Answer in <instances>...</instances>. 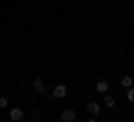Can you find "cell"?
Masks as SVG:
<instances>
[{
	"label": "cell",
	"mask_w": 134,
	"mask_h": 122,
	"mask_svg": "<svg viewBox=\"0 0 134 122\" xmlns=\"http://www.w3.org/2000/svg\"><path fill=\"white\" fill-rule=\"evenodd\" d=\"M87 122H96V118H90V120H87Z\"/></svg>",
	"instance_id": "8fae6325"
},
{
	"label": "cell",
	"mask_w": 134,
	"mask_h": 122,
	"mask_svg": "<svg viewBox=\"0 0 134 122\" xmlns=\"http://www.w3.org/2000/svg\"><path fill=\"white\" fill-rule=\"evenodd\" d=\"M34 91H36V93H45V80L43 78L34 80Z\"/></svg>",
	"instance_id": "3957f363"
},
{
	"label": "cell",
	"mask_w": 134,
	"mask_h": 122,
	"mask_svg": "<svg viewBox=\"0 0 134 122\" xmlns=\"http://www.w3.org/2000/svg\"><path fill=\"white\" fill-rule=\"evenodd\" d=\"M74 120H76V111L74 109H65L60 113V122H74Z\"/></svg>",
	"instance_id": "6da1fadb"
},
{
	"label": "cell",
	"mask_w": 134,
	"mask_h": 122,
	"mask_svg": "<svg viewBox=\"0 0 134 122\" xmlns=\"http://www.w3.org/2000/svg\"><path fill=\"white\" fill-rule=\"evenodd\" d=\"M9 107V102H7V98L5 95H0V109H7Z\"/></svg>",
	"instance_id": "9c48e42d"
},
{
	"label": "cell",
	"mask_w": 134,
	"mask_h": 122,
	"mask_svg": "<svg viewBox=\"0 0 134 122\" xmlns=\"http://www.w3.org/2000/svg\"><path fill=\"white\" fill-rule=\"evenodd\" d=\"M9 115H11V120H14V122H20V120H23V109H18V107L11 109Z\"/></svg>",
	"instance_id": "8992f818"
},
{
	"label": "cell",
	"mask_w": 134,
	"mask_h": 122,
	"mask_svg": "<svg viewBox=\"0 0 134 122\" xmlns=\"http://www.w3.org/2000/svg\"><path fill=\"white\" fill-rule=\"evenodd\" d=\"M127 102H134V89H132V87L127 89Z\"/></svg>",
	"instance_id": "30bf717a"
},
{
	"label": "cell",
	"mask_w": 134,
	"mask_h": 122,
	"mask_svg": "<svg viewBox=\"0 0 134 122\" xmlns=\"http://www.w3.org/2000/svg\"><path fill=\"white\" fill-rule=\"evenodd\" d=\"M132 20H134V16H132Z\"/></svg>",
	"instance_id": "7c38bea8"
},
{
	"label": "cell",
	"mask_w": 134,
	"mask_h": 122,
	"mask_svg": "<svg viewBox=\"0 0 134 122\" xmlns=\"http://www.w3.org/2000/svg\"><path fill=\"white\" fill-rule=\"evenodd\" d=\"M52 95H54V98H65V95H67V87L65 85H56L54 91H52Z\"/></svg>",
	"instance_id": "7a4b0ae2"
},
{
	"label": "cell",
	"mask_w": 134,
	"mask_h": 122,
	"mask_svg": "<svg viewBox=\"0 0 134 122\" xmlns=\"http://www.w3.org/2000/svg\"><path fill=\"white\" fill-rule=\"evenodd\" d=\"M85 109H87V113H90V115H96V113L100 111V104H98V102H90Z\"/></svg>",
	"instance_id": "5b68a950"
},
{
	"label": "cell",
	"mask_w": 134,
	"mask_h": 122,
	"mask_svg": "<svg viewBox=\"0 0 134 122\" xmlns=\"http://www.w3.org/2000/svg\"><path fill=\"white\" fill-rule=\"evenodd\" d=\"M121 85H123L125 89H130V87L134 85V78H132V75H123V78H121Z\"/></svg>",
	"instance_id": "52a82bcc"
},
{
	"label": "cell",
	"mask_w": 134,
	"mask_h": 122,
	"mask_svg": "<svg viewBox=\"0 0 134 122\" xmlns=\"http://www.w3.org/2000/svg\"><path fill=\"white\" fill-rule=\"evenodd\" d=\"M94 89L98 91V93H107V89H110V85H107V80H98Z\"/></svg>",
	"instance_id": "277c9868"
},
{
	"label": "cell",
	"mask_w": 134,
	"mask_h": 122,
	"mask_svg": "<svg viewBox=\"0 0 134 122\" xmlns=\"http://www.w3.org/2000/svg\"><path fill=\"white\" fill-rule=\"evenodd\" d=\"M105 107H110V109H114V107H116V100L112 98V95H105Z\"/></svg>",
	"instance_id": "ba28073f"
}]
</instances>
